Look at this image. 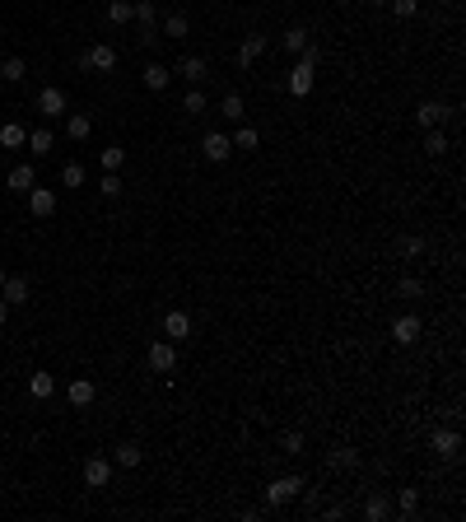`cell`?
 Masks as SVG:
<instances>
[{
	"label": "cell",
	"instance_id": "1",
	"mask_svg": "<svg viewBox=\"0 0 466 522\" xmlns=\"http://www.w3.org/2000/svg\"><path fill=\"white\" fill-rule=\"evenodd\" d=\"M317 61H322V47H303V61L294 70H289V93L294 98H303V93H312V70H317Z\"/></svg>",
	"mask_w": 466,
	"mask_h": 522
},
{
	"label": "cell",
	"instance_id": "2",
	"mask_svg": "<svg viewBox=\"0 0 466 522\" xmlns=\"http://www.w3.org/2000/svg\"><path fill=\"white\" fill-rule=\"evenodd\" d=\"M79 70H103L108 75L112 66H117V47H108V42H98V47H89V52H79V61H75Z\"/></svg>",
	"mask_w": 466,
	"mask_h": 522
},
{
	"label": "cell",
	"instance_id": "3",
	"mask_svg": "<svg viewBox=\"0 0 466 522\" xmlns=\"http://www.w3.org/2000/svg\"><path fill=\"white\" fill-rule=\"evenodd\" d=\"M131 19H140V42L154 47L159 42V10L149 5V0H135V14H131Z\"/></svg>",
	"mask_w": 466,
	"mask_h": 522
},
{
	"label": "cell",
	"instance_id": "4",
	"mask_svg": "<svg viewBox=\"0 0 466 522\" xmlns=\"http://www.w3.org/2000/svg\"><path fill=\"white\" fill-rule=\"evenodd\" d=\"M299 489H303L299 476H280V480H271V485H266V504H271V509H280V504L299 499Z\"/></svg>",
	"mask_w": 466,
	"mask_h": 522
},
{
	"label": "cell",
	"instance_id": "5",
	"mask_svg": "<svg viewBox=\"0 0 466 522\" xmlns=\"http://www.w3.org/2000/svg\"><path fill=\"white\" fill-rule=\"evenodd\" d=\"M23 196H28V210H33L38 220H52V215H56V191H47V187H28Z\"/></svg>",
	"mask_w": 466,
	"mask_h": 522
},
{
	"label": "cell",
	"instance_id": "6",
	"mask_svg": "<svg viewBox=\"0 0 466 522\" xmlns=\"http://www.w3.org/2000/svg\"><path fill=\"white\" fill-rule=\"evenodd\" d=\"M38 112H42L47 122H56V117H66V93H61V89H52V84H47V89L38 93Z\"/></svg>",
	"mask_w": 466,
	"mask_h": 522
},
{
	"label": "cell",
	"instance_id": "7",
	"mask_svg": "<svg viewBox=\"0 0 466 522\" xmlns=\"http://www.w3.org/2000/svg\"><path fill=\"white\" fill-rule=\"evenodd\" d=\"M200 154L210 159V164H224V159L233 154V140H229V135H220V131H210L205 140H200Z\"/></svg>",
	"mask_w": 466,
	"mask_h": 522
},
{
	"label": "cell",
	"instance_id": "8",
	"mask_svg": "<svg viewBox=\"0 0 466 522\" xmlns=\"http://www.w3.org/2000/svg\"><path fill=\"white\" fill-rule=\"evenodd\" d=\"M108 480H112V462H108V457H89V462H84V485L103 489Z\"/></svg>",
	"mask_w": 466,
	"mask_h": 522
},
{
	"label": "cell",
	"instance_id": "9",
	"mask_svg": "<svg viewBox=\"0 0 466 522\" xmlns=\"http://www.w3.org/2000/svg\"><path fill=\"white\" fill-rule=\"evenodd\" d=\"M173 364H178V350H173V341L149 345V368H154V373H173Z\"/></svg>",
	"mask_w": 466,
	"mask_h": 522
},
{
	"label": "cell",
	"instance_id": "10",
	"mask_svg": "<svg viewBox=\"0 0 466 522\" xmlns=\"http://www.w3.org/2000/svg\"><path fill=\"white\" fill-rule=\"evenodd\" d=\"M164 336H168V341H187V336H191V317L182 308H173L164 317Z\"/></svg>",
	"mask_w": 466,
	"mask_h": 522
},
{
	"label": "cell",
	"instance_id": "11",
	"mask_svg": "<svg viewBox=\"0 0 466 522\" xmlns=\"http://www.w3.org/2000/svg\"><path fill=\"white\" fill-rule=\"evenodd\" d=\"M93 397H98V387H93L89 378H75V382L66 387V401H70V406H79V411H84V406H93Z\"/></svg>",
	"mask_w": 466,
	"mask_h": 522
},
{
	"label": "cell",
	"instance_id": "12",
	"mask_svg": "<svg viewBox=\"0 0 466 522\" xmlns=\"http://www.w3.org/2000/svg\"><path fill=\"white\" fill-rule=\"evenodd\" d=\"M415 122H420V126H429V131H433V126H443L448 122V108H443V103H420V108H415Z\"/></svg>",
	"mask_w": 466,
	"mask_h": 522
},
{
	"label": "cell",
	"instance_id": "13",
	"mask_svg": "<svg viewBox=\"0 0 466 522\" xmlns=\"http://www.w3.org/2000/svg\"><path fill=\"white\" fill-rule=\"evenodd\" d=\"M0 299L10 303V308H14V303H28V280H23V276H5V285H0Z\"/></svg>",
	"mask_w": 466,
	"mask_h": 522
},
{
	"label": "cell",
	"instance_id": "14",
	"mask_svg": "<svg viewBox=\"0 0 466 522\" xmlns=\"http://www.w3.org/2000/svg\"><path fill=\"white\" fill-rule=\"evenodd\" d=\"M205 56H182L178 61V70H173V75H182V79H191V84H200V79H205Z\"/></svg>",
	"mask_w": 466,
	"mask_h": 522
},
{
	"label": "cell",
	"instance_id": "15",
	"mask_svg": "<svg viewBox=\"0 0 466 522\" xmlns=\"http://www.w3.org/2000/svg\"><path fill=\"white\" fill-rule=\"evenodd\" d=\"M392 336H397L401 345H415V341H420V317H411V312L397 317V322H392Z\"/></svg>",
	"mask_w": 466,
	"mask_h": 522
},
{
	"label": "cell",
	"instance_id": "16",
	"mask_svg": "<svg viewBox=\"0 0 466 522\" xmlns=\"http://www.w3.org/2000/svg\"><path fill=\"white\" fill-rule=\"evenodd\" d=\"M261 52H266V38H261V33H252V38H243V47H238V66H252V61H256V56H261Z\"/></svg>",
	"mask_w": 466,
	"mask_h": 522
},
{
	"label": "cell",
	"instance_id": "17",
	"mask_svg": "<svg viewBox=\"0 0 466 522\" xmlns=\"http://www.w3.org/2000/svg\"><path fill=\"white\" fill-rule=\"evenodd\" d=\"M457 448H462L457 429H433V453L438 457H457Z\"/></svg>",
	"mask_w": 466,
	"mask_h": 522
},
{
	"label": "cell",
	"instance_id": "18",
	"mask_svg": "<svg viewBox=\"0 0 466 522\" xmlns=\"http://www.w3.org/2000/svg\"><path fill=\"white\" fill-rule=\"evenodd\" d=\"M23 75H28V61H23V56H5V61H0V79H5V84H19Z\"/></svg>",
	"mask_w": 466,
	"mask_h": 522
},
{
	"label": "cell",
	"instance_id": "19",
	"mask_svg": "<svg viewBox=\"0 0 466 522\" xmlns=\"http://www.w3.org/2000/svg\"><path fill=\"white\" fill-rule=\"evenodd\" d=\"M52 392H56V378H52V373H28V397H33V401H47Z\"/></svg>",
	"mask_w": 466,
	"mask_h": 522
},
{
	"label": "cell",
	"instance_id": "20",
	"mask_svg": "<svg viewBox=\"0 0 466 522\" xmlns=\"http://www.w3.org/2000/svg\"><path fill=\"white\" fill-rule=\"evenodd\" d=\"M5 182H10V191H28V187H38V173L28 164H19V168H10V178H5Z\"/></svg>",
	"mask_w": 466,
	"mask_h": 522
},
{
	"label": "cell",
	"instance_id": "21",
	"mask_svg": "<svg viewBox=\"0 0 466 522\" xmlns=\"http://www.w3.org/2000/svg\"><path fill=\"white\" fill-rule=\"evenodd\" d=\"M89 131H93V122L84 117V112H70V117H66V135H70V140H89Z\"/></svg>",
	"mask_w": 466,
	"mask_h": 522
},
{
	"label": "cell",
	"instance_id": "22",
	"mask_svg": "<svg viewBox=\"0 0 466 522\" xmlns=\"http://www.w3.org/2000/svg\"><path fill=\"white\" fill-rule=\"evenodd\" d=\"M326 467H331V471H355L359 467V453H355V448H336V453L326 457Z\"/></svg>",
	"mask_w": 466,
	"mask_h": 522
},
{
	"label": "cell",
	"instance_id": "23",
	"mask_svg": "<svg viewBox=\"0 0 466 522\" xmlns=\"http://www.w3.org/2000/svg\"><path fill=\"white\" fill-rule=\"evenodd\" d=\"M140 75H144V84H149V89H168V79H173V70H168V66H159V61H154V66H144L140 70Z\"/></svg>",
	"mask_w": 466,
	"mask_h": 522
},
{
	"label": "cell",
	"instance_id": "24",
	"mask_svg": "<svg viewBox=\"0 0 466 522\" xmlns=\"http://www.w3.org/2000/svg\"><path fill=\"white\" fill-rule=\"evenodd\" d=\"M0 144H5V149H19V144H28V131H23L19 122H5L0 126Z\"/></svg>",
	"mask_w": 466,
	"mask_h": 522
},
{
	"label": "cell",
	"instance_id": "25",
	"mask_svg": "<svg viewBox=\"0 0 466 522\" xmlns=\"http://www.w3.org/2000/svg\"><path fill=\"white\" fill-rule=\"evenodd\" d=\"M220 117L243 122V117H247V112H243V93H224V98H220Z\"/></svg>",
	"mask_w": 466,
	"mask_h": 522
},
{
	"label": "cell",
	"instance_id": "26",
	"mask_svg": "<svg viewBox=\"0 0 466 522\" xmlns=\"http://www.w3.org/2000/svg\"><path fill=\"white\" fill-rule=\"evenodd\" d=\"M187 33H191V19H187V14H178V10H173V14L164 19V38H187Z\"/></svg>",
	"mask_w": 466,
	"mask_h": 522
},
{
	"label": "cell",
	"instance_id": "27",
	"mask_svg": "<svg viewBox=\"0 0 466 522\" xmlns=\"http://www.w3.org/2000/svg\"><path fill=\"white\" fill-rule=\"evenodd\" d=\"M52 144H56V135L47 131V126H38V131H28V149H33V154H52Z\"/></svg>",
	"mask_w": 466,
	"mask_h": 522
},
{
	"label": "cell",
	"instance_id": "28",
	"mask_svg": "<svg viewBox=\"0 0 466 522\" xmlns=\"http://www.w3.org/2000/svg\"><path fill=\"white\" fill-rule=\"evenodd\" d=\"M387 513H392V504L382 499V494H368V504H364V518H368V522H382Z\"/></svg>",
	"mask_w": 466,
	"mask_h": 522
},
{
	"label": "cell",
	"instance_id": "29",
	"mask_svg": "<svg viewBox=\"0 0 466 522\" xmlns=\"http://www.w3.org/2000/svg\"><path fill=\"white\" fill-rule=\"evenodd\" d=\"M117 467H140V443H117Z\"/></svg>",
	"mask_w": 466,
	"mask_h": 522
},
{
	"label": "cell",
	"instance_id": "30",
	"mask_svg": "<svg viewBox=\"0 0 466 522\" xmlns=\"http://www.w3.org/2000/svg\"><path fill=\"white\" fill-rule=\"evenodd\" d=\"M424 154H433V159H438V154H448V135L438 131V126H433V131L424 135Z\"/></svg>",
	"mask_w": 466,
	"mask_h": 522
},
{
	"label": "cell",
	"instance_id": "31",
	"mask_svg": "<svg viewBox=\"0 0 466 522\" xmlns=\"http://www.w3.org/2000/svg\"><path fill=\"white\" fill-rule=\"evenodd\" d=\"M131 14H135L131 0H112V5H108V19L112 23H131Z\"/></svg>",
	"mask_w": 466,
	"mask_h": 522
},
{
	"label": "cell",
	"instance_id": "32",
	"mask_svg": "<svg viewBox=\"0 0 466 522\" xmlns=\"http://www.w3.org/2000/svg\"><path fill=\"white\" fill-rule=\"evenodd\" d=\"M415 509H420V494H415V489H401V494H397V513H401V518H411Z\"/></svg>",
	"mask_w": 466,
	"mask_h": 522
},
{
	"label": "cell",
	"instance_id": "33",
	"mask_svg": "<svg viewBox=\"0 0 466 522\" xmlns=\"http://www.w3.org/2000/svg\"><path fill=\"white\" fill-rule=\"evenodd\" d=\"M280 42H285V47H289V52H303V47H308V42H312V38H308V28H289V33H285V38H280Z\"/></svg>",
	"mask_w": 466,
	"mask_h": 522
},
{
	"label": "cell",
	"instance_id": "34",
	"mask_svg": "<svg viewBox=\"0 0 466 522\" xmlns=\"http://www.w3.org/2000/svg\"><path fill=\"white\" fill-rule=\"evenodd\" d=\"M397 294H401V299H420V294H424V285H420L415 276H401V280H397Z\"/></svg>",
	"mask_w": 466,
	"mask_h": 522
},
{
	"label": "cell",
	"instance_id": "35",
	"mask_svg": "<svg viewBox=\"0 0 466 522\" xmlns=\"http://www.w3.org/2000/svg\"><path fill=\"white\" fill-rule=\"evenodd\" d=\"M280 448H285L289 457H299V453H303V433H299V429H289L285 438H280Z\"/></svg>",
	"mask_w": 466,
	"mask_h": 522
},
{
	"label": "cell",
	"instance_id": "36",
	"mask_svg": "<svg viewBox=\"0 0 466 522\" xmlns=\"http://www.w3.org/2000/svg\"><path fill=\"white\" fill-rule=\"evenodd\" d=\"M61 182H66V187H84V168L66 164V168H61Z\"/></svg>",
	"mask_w": 466,
	"mask_h": 522
},
{
	"label": "cell",
	"instance_id": "37",
	"mask_svg": "<svg viewBox=\"0 0 466 522\" xmlns=\"http://www.w3.org/2000/svg\"><path fill=\"white\" fill-rule=\"evenodd\" d=\"M397 252L406 256V261H415V256L424 252V243H420V238H401V243H397Z\"/></svg>",
	"mask_w": 466,
	"mask_h": 522
},
{
	"label": "cell",
	"instance_id": "38",
	"mask_svg": "<svg viewBox=\"0 0 466 522\" xmlns=\"http://www.w3.org/2000/svg\"><path fill=\"white\" fill-rule=\"evenodd\" d=\"M122 159H126V149H117V144H108V149H103V168H122Z\"/></svg>",
	"mask_w": 466,
	"mask_h": 522
},
{
	"label": "cell",
	"instance_id": "39",
	"mask_svg": "<svg viewBox=\"0 0 466 522\" xmlns=\"http://www.w3.org/2000/svg\"><path fill=\"white\" fill-rule=\"evenodd\" d=\"M182 108H187L191 117H196V112H205V93H200V89H191L187 98H182Z\"/></svg>",
	"mask_w": 466,
	"mask_h": 522
},
{
	"label": "cell",
	"instance_id": "40",
	"mask_svg": "<svg viewBox=\"0 0 466 522\" xmlns=\"http://www.w3.org/2000/svg\"><path fill=\"white\" fill-rule=\"evenodd\" d=\"M233 144H238V149H256V131H252V126H243V131L233 135Z\"/></svg>",
	"mask_w": 466,
	"mask_h": 522
},
{
	"label": "cell",
	"instance_id": "41",
	"mask_svg": "<svg viewBox=\"0 0 466 522\" xmlns=\"http://www.w3.org/2000/svg\"><path fill=\"white\" fill-rule=\"evenodd\" d=\"M392 10H397V19H411L420 10V0H392Z\"/></svg>",
	"mask_w": 466,
	"mask_h": 522
},
{
	"label": "cell",
	"instance_id": "42",
	"mask_svg": "<svg viewBox=\"0 0 466 522\" xmlns=\"http://www.w3.org/2000/svg\"><path fill=\"white\" fill-rule=\"evenodd\" d=\"M103 196H122V178L117 173H103Z\"/></svg>",
	"mask_w": 466,
	"mask_h": 522
},
{
	"label": "cell",
	"instance_id": "43",
	"mask_svg": "<svg viewBox=\"0 0 466 522\" xmlns=\"http://www.w3.org/2000/svg\"><path fill=\"white\" fill-rule=\"evenodd\" d=\"M5 317H10V303L0 299V327H5Z\"/></svg>",
	"mask_w": 466,
	"mask_h": 522
},
{
	"label": "cell",
	"instance_id": "44",
	"mask_svg": "<svg viewBox=\"0 0 466 522\" xmlns=\"http://www.w3.org/2000/svg\"><path fill=\"white\" fill-rule=\"evenodd\" d=\"M0 285H5V271H0Z\"/></svg>",
	"mask_w": 466,
	"mask_h": 522
}]
</instances>
